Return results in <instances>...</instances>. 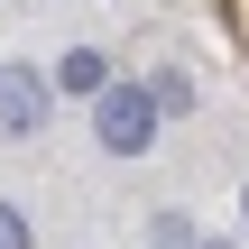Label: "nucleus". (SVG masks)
<instances>
[{"instance_id": "obj_1", "label": "nucleus", "mask_w": 249, "mask_h": 249, "mask_svg": "<svg viewBox=\"0 0 249 249\" xmlns=\"http://www.w3.org/2000/svg\"><path fill=\"white\" fill-rule=\"evenodd\" d=\"M157 120H166V111H157L148 83H102V92H92V129H102L111 157H139V148L157 139Z\"/></svg>"}, {"instance_id": "obj_5", "label": "nucleus", "mask_w": 249, "mask_h": 249, "mask_svg": "<svg viewBox=\"0 0 249 249\" xmlns=\"http://www.w3.org/2000/svg\"><path fill=\"white\" fill-rule=\"evenodd\" d=\"M0 249H28V213L18 203H0Z\"/></svg>"}, {"instance_id": "obj_2", "label": "nucleus", "mask_w": 249, "mask_h": 249, "mask_svg": "<svg viewBox=\"0 0 249 249\" xmlns=\"http://www.w3.org/2000/svg\"><path fill=\"white\" fill-rule=\"evenodd\" d=\"M37 120H46V74L0 65V139H37Z\"/></svg>"}, {"instance_id": "obj_6", "label": "nucleus", "mask_w": 249, "mask_h": 249, "mask_svg": "<svg viewBox=\"0 0 249 249\" xmlns=\"http://www.w3.org/2000/svg\"><path fill=\"white\" fill-rule=\"evenodd\" d=\"M222 9H231V37L249 46V0H222Z\"/></svg>"}, {"instance_id": "obj_3", "label": "nucleus", "mask_w": 249, "mask_h": 249, "mask_svg": "<svg viewBox=\"0 0 249 249\" xmlns=\"http://www.w3.org/2000/svg\"><path fill=\"white\" fill-rule=\"evenodd\" d=\"M55 83H65V92H102V83H111V55H102V46H74V55L55 65Z\"/></svg>"}, {"instance_id": "obj_8", "label": "nucleus", "mask_w": 249, "mask_h": 249, "mask_svg": "<svg viewBox=\"0 0 249 249\" xmlns=\"http://www.w3.org/2000/svg\"><path fill=\"white\" fill-rule=\"evenodd\" d=\"M240 213H249V194H240Z\"/></svg>"}, {"instance_id": "obj_4", "label": "nucleus", "mask_w": 249, "mask_h": 249, "mask_svg": "<svg viewBox=\"0 0 249 249\" xmlns=\"http://www.w3.org/2000/svg\"><path fill=\"white\" fill-rule=\"evenodd\" d=\"M148 92H157V111H194V74H157Z\"/></svg>"}, {"instance_id": "obj_7", "label": "nucleus", "mask_w": 249, "mask_h": 249, "mask_svg": "<svg viewBox=\"0 0 249 249\" xmlns=\"http://www.w3.org/2000/svg\"><path fill=\"white\" fill-rule=\"evenodd\" d=\"M166 249H185V240H166ZM203 249H231V240H203Z\"/></svg>"}]
</instances>
